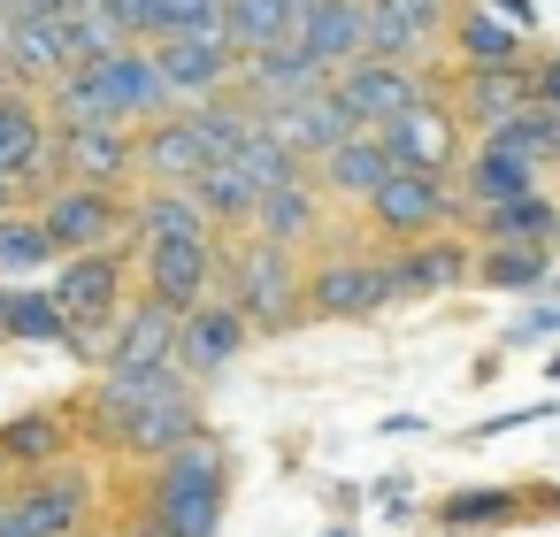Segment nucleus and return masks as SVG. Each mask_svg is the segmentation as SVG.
I'll return each instance as SVG.
<instances>
[{
  "label": "nucleus",
  "mask_w": 560,
  "mask_h": 537,
  "mask_svg": "<svg viewBox=\"0 0 560 537\" xmlns=\"http://www.w3.org/2000/svg\"><path fill=\"white\" fill-rule=\"evenodd\" d=\"M47 24H55V39H62V62H70V70H93L101 55L131 47V39H124V24L101 9V0H70V9H62V16H47Z\"/></svg>",
  "instance_id": "obj_34"
},
{
  "label": "nucleus",
  "mask_w": 560,
  "mask_h": 537,
  "mask_svg": "<svg viewBox=\"0 0 560 537\" xmlns=\"http://www.w3.org/2000/svg\"><path fill=\"white\" fill-rule=\"evenodd\" d=\"M39 231L55 238V254H101V246H131V192L108 185H70L55 177L47 192H32Z\"/></svg>",
  "instance_id": "obj_6"
},
{
  "label": "nucleus",
  "mask_w": 560,
  "mask_h": 537,
  "mask_svg": "<svg viewBox=\"0 0 560 537\" xmlns=\"http://www.w3.org/2000/svg\"><path fill=\"white\" fill-rule=\"evenodd\" d=\"M300 9H307V0H300Z\"/></svg>",
  "instance_id": "obj_57"
},
{
  "label": "nucleus",
  "mask_w": 560,
  "mask_h": 537,
  "mask_svg": "<svg viewBox=\"0 0 560 537\" xmlns=\"http://www.w3.org/2000/svg\"><path fill=\"white\" fill-rule=\"evenodd\" d=\"M101 9L124 24V39H139V47H154V32H162V0H101Z\"/></svg>",
  "instance_id": "obj_44"
},
{
  "label": "nucleus",
  "mask_w": 560,
  "mask_h": 537,
  "mask_svg": "<svg viewBox=\"0 0 560 537\" xmlns=\"http://www.w3.org/2000/svg\"><path fill=\"white\" fill-rule=\"evenodd\" d=\"M323 223H330V200H323L315 170H307V177H292V185H277V192H261V208H254V238L300 246V254L323 238Z\"/></svg>",
  "instance_id": "obj_24"
},
{
  "label": "nucleus",
  "mask_w": 560,
  "mask_h": 537,
  "mask_svg": "<svg viewBox=\"0 0 560 537\" xmlns=\"http://www.w3.org/2000/svg\"><path fill=\"white\" fill-rule=\"evenodd\" d=\"M139 292L162 300V307H200L215 292V269H223V238H170V246H139Z\"/></svg>",
  "instance_id": "obj_11"
},
{
  "label": "nucleus",
  "mask_w": 560,
  "mask_h": 537,
  "mask_svg": "<svg viewBox=\"0 0 560 537\" xmlns=\"http://www.w3.org/2000/svg\"><path fill=\"white\" fill-rule=\"evenodd\" d=\"M62 70L70 62H62V39H55L47 16H9L0 24V78H9L16 93H47Z\"/></svg>",
  "instance_id": "obj_25"
},
{
  "label": "nucleus",
  "mask_w": 560,
  "mask_h": 537,
  "mask_svg": "<svg viewBox=\"0 0 560 537\" xmlns=\"http://www.w3.org/2000/svg\"><path fill=\"white\" fill-rule=\"evenodd\" d=\"M552 246H514V238H476V277L468 284H483V292H537L545 277H552Z\"/></svg>",
  "instance_id": "obj_32"
},
{
  "label": "nucleus",
  "mask_w": 560,
  "mask_h": 537,
  "mask_svg": "<svg viewBox=\"0 0 560 537\" xmlns=\"http://www.w3.org/2000/svg\"><path fill=\"white\" fill-rule=\"evenodd\" d=\"M361 55H376V62H422L430 47L415 39V24L392 9V0H361Z\"/></svg>",
  "instance_id": "obj_39"
},
{
  "label": "nucleus",
  "mask_w": 560,
  "mask_h": 537,
  "mask_svg": "<svg viewBox=\"0 0 560 537\" xmlns=\"http://www.w3.org/2000/svg\"><path fill=\"white\" fill-rule=\"evenodd\" d=\"M300 300H307L315 323H369V315H384V307L399 300V284H392L384 246H353V238H338V246H323V254L307 261Z\"/></svg>",
  "instance_id": "obj_3"
},
{
  "label": "nucleus",
  "mask_w": 560,
  "mask_h": 537,
  "mask_svg": "<svg viewBox=\"0 0 560 537\" xmlns=\"http://www.w3.org/2000/svg\"><path fill=\"white\" fill-rule=\"evenodd\" d=\"M483 139H491L499 154H514V162H529V170L545 177V170L560 162V108H545V101H522V108H514L506 124H491Z\"/></svg>",
  "instance_id": "obj_33"
},
{
  "label": "nucleus",
  "mask_w": 560,
  "mask_h": 537,
  "mask_svg": "<svg viewBox=\"0 0 560 537\" xmlns=\"http://www.w3.org/2000/svg\"><path fill=\"white\" fill-rule=\"evenodd\" d=\"M223 499H231V460H223V445H215L208 430L185 437L177 453L147 460L139 514H154L162 529H177V537H215V529H223Z\"/></svg>",
  "instance_id": "obj_2"
},
{
  "label": "nucleus",
  "mask_w": 560,
  "mask_h": 537,
  "mask_svg": "<svg viewBox=\"0 0 560 537\" xmlns=\"http://www.w3.org/2000/svg\"><path fill=\"white\" fill-rule=\"evenodd\" d=\"M55 177L131 192L139 185V139H131V124H55Z\"/></svg>",
  "instance_id": "obj_10"
},
{
  "label": "nucleus",
  "mask_w": 560,
  "mask_h": 537,
  "mask_svg": "<svg viewBox=\"0 0 560 537\" xmlns=\"http://www.w3.org/2000/svg\"><path fill=\"white\" fill-rule=\"evenodd\" d=\"M261 124H269V131H277V139H284V147L300 154V162H307V170H315V162H323L330 147H346V139L361 131V124L346 116V101H338L330 85H315V93H300V101H284V108H269Z\"/></svg>",
  "instance_id": "obj_18"
},
{
  "label": "nucleus",
  "mask_w": 560,
  "mask_h": 537,
  "mask_svg": "<svg viewBox=\"0 0 560 537\" xmlns=\"http://www.w3.org/2000/svg\"><path fill=\"white\" fill-rule=\"evenodd\" d=\"M0 346H9V284H0Z\"/></svg>",
  "instance_id": "obj_50"
},
{
  "label": "nucleus",
  "mask_w": 560,
  "mask_h": 537,
  "mask_svg": "<svg viewBox=\"0 0 560 537\" xmlns=\"http://www.w3.org/2000/svg\"><path fill=\"white\" fill-rule=\"evenodd\" d=\"M154 70L170 85V108H200L215 93H231L238 78V55L223 39H154Z\"/></svg>",
  "instance_id": "obj_17"
},
{
  "label": "nucleus",
  "mask_w": 560,
  "mask_h": 537,
  "mask_svg": "<svg viewBox=\"0 0 560 537\" xmlns=\"http://www.w3.org/2000/svg\"><path fill=\"white\" fill-rule=\"evenodd\" d=\"M430 85H438V78H430L422 62H376V55H353L346 70H330V93L346 101V116H353L361 131L392 124V116H399V108H415Z\"/></svg>",
  "instance_id": "obj_9"
},
{
  "label": "nucleus",
  "mask_w": 560,
  "mask_h": 537,
  "mask_svg": "<svg viewBox=\"0 0 560 537\" xmlns=\"http://www.w3.org/2000/svg\"><path fill=\"white\" fill-rule=\"evenodd\" d=\"M330 537H353V529H330Z\"/></svg>",
  "instance_id": "obj_55"
},
{
  "label": "nucleus",
  "mask_w": 560,
  "mask_h": 537,
  "mask_svg": "<svg viewBox=\"0 0 560 537\" xmlns=\"http://www.w3.org/2000/svg\"><path fill=\"white\" fill-rule=\"evenodd\" d=\"M9 338L16 346H70V315H62V300L55 292H9Z\"/></svg>",
  "instance_id": "obj_41"
},
{
  "label": "nucleus",
  "mask_w": 560,
  "mask_h": 537,
  "mask_svg": "<svg viewBox=\"0 0 560 537\" xmlns=\"http://www.w3.org/2000/svg\"><path fill=\"white\" fill-rule=\"evenodd\" d=\"M254 346V330H246V315L223 300V292H208L200 307H185L177 315V376H215V369H231L238 353Z\"/></svg>",
  "instance_id": "obj_15"
},
{
  "label": "nucleus",
  "mask_w": 560,
  "mask_h": 537,
  "mask_svg": "<svg viewBox=\"0 0 560 537\" xmlns=\"http://www.w3.org/2000/svg\"><path fill=\"white\" fill-rule=\"evenodd\" d=\"M131 139H139V185H192L215 162V147H208V131H200L192 108H162Z\"/></svg>",
  "instance_id": "obj_13"
},
{
  "label": "nucleus",
  "mask_w": 560,
  "mask_h": 537,
  "mask_svg": "<svg viewBox=\"0 0 560 537\" xmlns=\"http://www.w3.org/2000/svg\"><path fill=\"white\" fill-rule=\"evenodd\" d=\"M545 376H560V353H552V369H545Z\"/></svg>",
  "instance_id": "obj_52"
},
{
  "label": "nucleus",
  "mask_w": 560,
  "mask_h": 537,
  "mask_svg": "<svg viewBox=\"0 0 560 537\" xmlns=\"http://www.w3.org/2000/svg\"><path fill=\"white\" fill-rule=\"evenodd\" d=\"M392 9H399V16L415 24V39H422V47H438V39H445V24H453V9H460V0H392Z\"/></svg>",
  "instance_id": "obj_43"
},
{
  "label": "nucleus",
  "mask_w": 560,
  "mask_h": 537,
  "mask_svg": "<svg viewBox=\"0 0 560 537\" xmlns=\"http://www.w3.org/2000/svg\"><path fill=\"white\" fill-rule=\"evenodd\" d=\"M292 39L323 62V70H346L361 55V0H307L292 16Z\"/></svg>",
  "instance_id": "obj_31"
},
{
  "label": "nucleus",
  "mask_w": 560,
  "mask_h": 537,
  "mask_svg": "<svg viewBox=\"0 0 560 537\" xmlns=\"http://www.w3.org/2000/svg\"><path fill=\"white\" fill-rule=\"evenodd\" d=\"M384 147H392V170H430V177H453L460 154H468V124L453 116L445 85H430L415 108H399L392 124H376Z\"/></svg>",
  "instance_id": "obj_8"
},
{
  "label": "nucleus",
  "mask_w": 560,
  "mask_h": 537,
  "mask_svg": "<svg viewBox=\"0 0 560 537\" xmlns=\"http://www.w3.org/2000/svg\"><path fill=\"white\" fill-rule=\"evenodd\" d=\"M0 93H16V85H9V78H0Z\"/></svg>",
  "instance_id": "obj_54"
},
{
  "label": "nucleus",
  "mask_w": 560,
  "mask_h": 537,
  "mask_svg": "<svg viewBox=\"0 0 560 537\" xmlns=\"http://www.w3.org/2000/svg\"><path fill=\"white\" fill-rule=\"evenodd\" d=\"M70 437H78L70 407H24V415L0 422V460H9L16 476H32V468L62 460V453H70Z\"/></svg>",
  "instance_id": "obj_29"
},
{
  "label": "nucleus",
  "mask_w": 560,
  "mask_h": 537,
  "mask_svg": "<svg viewBox=\"0 0 560 537\" xmlns=\"http://www.w3.org/2000/svg\"><path fill=\"white\" fill-rule=\"evenodd\" d=\"M522 499H529V491H506V483L453 491V499L438 506V522H445V529H506V522H522Z\"/></svg>",
  "instance_id": "obj_38"
},
{
  "label": "nucleus",
  "mask_w": 560,
  "mask_h": 537,
  "mask_svg": "<svg viewBox=\"0 0 560 537\" xmlns=\"http://www.w3.org/2000/svg\"><path fill=\"white\" fill-rule=\"evenodd\" d=\"M70 315V346L101 361V338L108 323L131 307V246H101V254H62L55 284H47Z\"/></svg>",
  "instance_id": "obj_4"
},
{
  "label": "nucleus",
  "mask_w": 560,
  "mask_h": 537,
  "mask_svg": "<svg viewBox=\"0 0 560 537\" xmlns=\"http://www.w3.org/2000/svg\"><path fill=\"white\" fill-rule=\"evenodd\" d=\"M529 85H537V101H545V108H560V55L529 62Z\"/></svg>",
  "instance_id": "obj_45"
},
{
  "label": "nucleus",
  "mask_w": 560,
  "mask_h": 537,
  "mask_svg": "<svg viewBox=\"0 0 560 537\" xmlns=\"http://www.w3.org/2000/svg\"><path fill=\"white\" fill-rule=\"evenodd\" d=\"M453 192H460V215L468 208H499V200H529L537 192V170L514 162V154H499L491 139H476L460 154V170H453Z\"/></svg>",
  "instance_id": "obj_27"
},
{
  "label": "nucleus",
  "mask_w": 560,
  "mask_h": 537,
  "mask_svg": "<svg viewBox=\"0 0 560 537\" xmlns=\"http://www.w3.org/2000/svg\"><path fill=\"white\" fill-rule=\"evenodd\" d=\"M0 491H9V460H0Z\"/></svg>",
  "instance_id": "obj_51"
},
{
  "label": "nucleus",
  "mask_w": 560,
  "mask_h": 537,
  "mask_svg": "<svg viewBox=\"0 0 560 537\" xmlns=\"http://www.w3.org/2000/svg\"><path fill=\"white\" fill-rule=\"evenodd\" d=\"M47 261H62V254H55V238L39 231V215H32V208H9V215H0V277H32V269H47Z\"/></svg>",
  "instance_id": "obj_40"
},
{
  "label": "nucleus",
  "mask_w": 560,
  "mask_h": 537,
  "mask_svg": "<svg viewBox=\"0 0 560 537\" xmlns=\"http://www.w3.org/2000/svg\"><path fill=\"white\" fill-rule=\"evenodd\" d=\"M292 16H300V0H223V47L238 62H254L261 47L292 39Z\"/></svg>",
  "instance_id": "obj_35"
},
{
  "label": "nucleus",
  "mask_w": 560,
  "mask_h": 537,
  "mask_svg": "<svg viewBox=\"0 0 560 537\" xmlns=\"http://www.w3.org/2000/svg\"><path fill=\"white\" fill-rule=\"evenodd\" d=\"M384 177H392V147H384V131H353L346 147H330V154L315 162V185H323L330 208H361Z\"/></svg>",
  "instance_id": "obj_23"
},
{
  "label": "nucleus",
  "mask_w": 560,
  "mask_h": 537,
  "mask_svg": "<svg viewBox=\"0 0 560 537\" xmlns=\"http://www.w3.org/2000/svg\"><path fill=\"white\" fill-rule=\"evenodd\" d=\"M93 499H101L93 468L78 453H62V460L32 468L16 491H0V537H70V529H85Z\"/></svg>",
  "instance_id": "obj_5"
},
{
  "label": "nucleus",
  "mask_w": 560,
  "mask_h": 537,
  "mask_svg": "<svg viewBox=\"0 0 560 537\" xmlns=\"http://www.w3.org/2000/svg\"><path fill=\"white\" fill-rule=\"evenodd\" d=\"M476 238H514V246H552V231H560V208L545 200V192H529V200H499V208H468L460 215Z\"/></svg>",
  "instance_id": "obj_36"
},
{
  "label": "nucleus",
  "mask_w": 560,
  "mask_h": 537,
  "mask_svg": "<svg viewBox=\"0 0 560 537\" xmlns=\"http://www.w3.org/2000/svg\"><path fill=\"white\" fill-rule=\"evenodd\" d=\"M154 39H223V0H162Z\"/></svg>",
  "instance_id": "obj_42"
},
{
  "label": "nucleus",
  "mask_w": 560,
  "mask_h": 537,
  "mask_svg": "<svg viewBox=\"0 0 560 537\" xmlns=\"http://www.w3.org/2000/svg\"><path fill=\"white\" fill-rule=\"evenodd\" d=\"M483 9H491V16H499V24H514V32H522V39H529V32H537V9H529V0H483Z\"/></svg>",
  "instance_id": "obj_46"
},
{
  "label": "nucleus",
  "mask_w": 560,
  "mask_h": 537,
  "mask_svg": "<svg viewBox=\"0 0 560 537\" xmlns=\"http://www.w3.org/2000/svg\"><path fill=\"white\" fill-rule=\"evenodd\" d=\"M552 254H560V231H552Z\"/></svg>",
  "instance_id": "obj_56"
},
{
  "label": "nucleus",
  "mask_w": 560,
  "mask_h": 537,
  "mask_svg": "<svg viewBox=\"0 0 560 537\" xmlns=\"http://www.w3.org/2000/svg\"><path fill=\"white\" fill-rule=\"evenodd\" d=\"M170 353H177V307H162V300H147V292H139V307H124V315L108 323V338H101V369H177Z\"/></svg>",
  "instance_id": "obj_19"
},
{
  "label": "nucleus",
  "mask_w": 560,
  "mask_h": 537,
  "mask_svg": "<svg viewBox=\"0 0 560 537\" xmlns=\"http://www.w3.org/2000/svg\"><path fill=\"white\" fill-rule=\"evenodd\" d=\"M124 537H177V529H162V522H154V514H139V522H131V529H124Z\"/></svg>",
  "instance_id": "obj_48"
},
{
  "label": "nucleus",
  "mask_w": 560,
  "mask_h": 537,
  "mask_svg": "<svg viewBox=\"0 0 560 537\" xmlns=\"http://www.w3.org/2000/svg\"><path fill=\"white\" fill-rule=\"evenodd\" d=\"M384 261H392V284H399V300H438V292H460V284L476 277V238L422 231V238L392 246Z\"/></svg>",
  "instance_id": "obj_14"
},
{
  "label": "nucleus",
  "mask_w": 560,
  "mask_h": 537,
  "mask_svg": "<svg viewBox=\"0 0 560 537\" xmlns=\"http://www.w3.org/2000/svg\"><path fill=\"white\" fill-rule=\"evenodd\" d=\"M170 238H215V223L192 200V185H147V192H131V246H170Z\"/></svg>",
  "instance_id": "obj_28"
},
{
  "label": "nucleus",
  "mask_w": 560,
  "mask_h": 537,
  "mask_svg": "<svg viewBox=\"0 0 560 537\" xmlns=\"http://www.w3.org/2000/svg\"><path fill=\"white\" fill-rule=\"evenodd\" d=\"M208 422H200V399H192V384H177V392H162V399H147L139 415H124V430H116V445L108 453H131V460H162V453H177L185 437H200Z\"/></svg>",
  "instance_id": "obj_20"
},
{
  "label": "nucleus",
  "mask_w": 560,
  "mask_h": 537,
  "mask_svg": "<svg viewBox=\"0 0 560 537\" xmlns=\"http://www.w3.org/2000/svg\"><path fill=\"white\" fill-rule=\"evenodd\" d=\"M545 330H560V307H545V315H529V323H522L514 338H545Z\"/></svg>",
  "instance_id": "obj_47"
},
{
  "label": "nucleus",
  "mask_w": 560,
  "mask_h": 537,
  "mask_svg": "<svg viewBox=\"0 0 560 537\" xmlns=\"http://www.w3.org/2000/svg\"><path fill=\"white\" fill-rule=\"evenodd\" d=\"M453 116L483 139L491 124H506L522 101H537V85H529V62H514V70H453Z\"/></svg>",
  "instance_id": "obj_22"
},
{
  "label": "nucleus",
  "mask_w": 560,
  "mask_h": 537,
  "mask_svg": "<svg viewBox=\"0 0 560 537\" xmlns=\"http://www.w3.org/2000/svg\"><path fill=\"white\" fill-rule=\"evenodd\" d=\"M70 537H101V529H70Z\"/></svg>",
  "instance_id": "obj_53"
},
{
  "label": "nucleus",
  "mask_w": 560,
  "mask_h": 537,
  "mask_svg": "<svg viewBox=\"0 0 560 537\" xmlns=\"http://www.w3.org/2000/svg\"><path fill=\"white\" fill-rule=\"evenodd\" d=\"M192 200H200V215L215 223V238H246V231H254V208H261V185L223 154V162H208V170L192 177Z\"/></svg>",
  "instance_id": "obj_30"
},
{
  "label": "nucleus",
  "mask_w": 560,
  "mask_h": 537,
  "mask_svg": "<svg viewBox=\"0 0 560 537\" xmlns=\"http://www.w3.org/2000/svg\"><path fill=\"white\" fill-rule=\"evenodd\" d=\"M445 47H453V62H460V70H514V62H529V39H522L514 24H499V16L483 9V0L453 9Z\"/></svg>",
  "instance_id": "obj_26"
},
{
  "label": "nucleus",
  "mask_w": 560,
  "mask_h": 537,
  "mask_svg": "<svg viewBox=\"0 0 560 537\" xmlns=\"http://www.w3.org/2000/svg\"><path fill=\"white\" fill-rule=\"evenodd\" d=\"M315 85H330V70H323L300 39L261 47V55H254V62H238V78H231V93H238L254 116H269V108H284V101H300V93H315Z\"/></svg>",
  "instance_id": "obj_16"
},
{
  "label": "nucleus",
  "mask_w": 560,
  "mask_h": 537,
  "mask_svg": "<svg viewBox=\"0 0 560 537\" xmlns=\"http://www.w3.org/2000/svg\"><path fill=\"white\" fill-rule=\"evenodd\" d=\"M16 200H24V192H16V185H9V177H0V215H9V208H16Z\"/></svg>",
  "instance_id": "obj_49"
},
{
  "label": "nucleus",
  "mask_w": 560,
  "mask_h": 537,
  "mask_svg": "<svg viewBox=\"0 0 560 537\" xmlns=\"http://www.w3.org/2000/svg\"><path fill=\"white\" fill-rule=\"evenodd\" d=\"M231 162H238V170H246V177H254L261 192H277V185L307 177V162H300V154H292V147H284V139H277L269 124H254V131H246V139L231 147Z\"/></svg>",
  "instance_id": "obj_37"
},
{
  "label": "nucleus",
  "mask_w": 560,
  "mask_h": 537,
  "mask_svg": "<svg viewBox=\"0 0 560 537\" xmlns=\"http://www.w3.org/2000/svg\"><path fill=\"white\" fill-rule=\"evenodd\" d=\"M300 277H307V261H300V246H277V238H223V269H215V292L246 315V330H261V338H284V330H300L307 323V300H300Z\"/></svg>",
  "instance_id": "obj_1"
},
{
  "label": "nucleus",
  "mask_w": 560,
  "mask_h": 537,
  "mask_svg": "<svg viewBox=\"0 0 560 537\" xmlns=\"http://www.w3.org/2000/svg\"><path fill=\"white\" fill-rule=\"evenodd\" d=\"M93 78H101V93H108V108H116V124H147V116H162L170 108V85H162V70H154V47H116V55H101L93 62Z\"/></svg>",
  "instance_id": "obj_21"
},
{
  "label": "nucleus",
  "mask_w": 560,
  "mask_h": 537,
  "mask_svg": "<svg viewBox=\"0 0 560 537\" xmlns=\"http://www.w3.org/2000/svg\"><path fill=\"white\" fill-rule=\"evenodd\" d=\"M0 177L16 192L55 185V124H47L39 93H0Z\"/></svg>",
  "instance_id": "obj_12"
},
{
  "label": "nucleus",
  "mask_w": 560,
  "mask_h": 537,
  "mask_svg": "<svg viewBox=\"0 0 560 537\" xmlns=\"http://www.w3.org/2000/svg\"><path fill=\"white\" fill-rule=\"evenodd\" d=\"M361 223H369L376 238L407 246V238H422V231H453V223H460V192H453V177L392 170V177L361 200Z\"/></svg>",
  "instance_id": "obj_7"
}]
</instances>
